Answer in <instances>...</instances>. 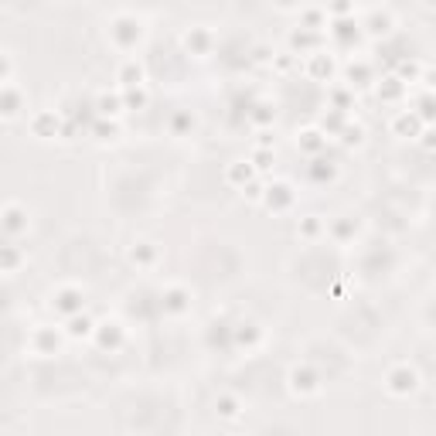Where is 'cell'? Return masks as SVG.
I'll return each instance as SVG.
<instances>
[{
  "label": "cell",
  "mask_w": 436,
  "mask_h": 436,
  "mask_svg": "<svg viewBox=\"0 0 436 436\" xmlns=\"http://www.w3.org/2000/svg\"><path fill=\"white\" fill-rule=\"evenodd\" d=\"M423 133L430 136V140H423V147H430V150H433V147H436V130H423Z\"/></svg>",
  "instance_id": "obj_19"
},
{
  "label": "cell",
  "mask_w": 436,
  "mask_h": 436,
  "mask_svg": "<svg viewBox=\"0 0 436 436\" xmlns=\"http://www.w3.org/2000/svg\"><path fill=\"white\" fill-rule=\"evenodd\" d=\"M300 136H304L300 143H304V150H307V153H314V150H317V147H321V143H324V140H321V133H317V130H307V133H300Z\"/></svg>",
  "instance_id": "obj_17"
},
{
  "label": "cell",
  "mask_w": 436,
  "mask_h": 436,
  "mask_svg": "<svg viewBox=\"0 0 436 436\" xmlns=\"http://www.w3.org/2000/svg\"><path fill=\"white\" fill-rule=\"evenodd\" d=\"M116 82H120V89H136L143 86V65H136V62H123L120 65V72H116Z\"/></svg>",
  "instance_id": "obj_7"
},
{
  "label": "cell",
  "mask_w": 436,
  "mask_h": 436,
  "mask_svg": "<svg viewBox=\"0 0 436 436\" xmlns=\"http://www.w3.org/2000/svg\"><path fill=\"white\" fill-rule=\"evenodd\" d=\"M31 351H38V354H55V351H58V331L38 327V331L31 334Z\"/></svg>",
  "instance_id": "obj_6"
},
{
  "label": "cell",
  "mask_w": 436,
  "mask_h": 436,
  "mask_svg": "<svg viewBox=\"0 0 436 436\" xmlns=\"http://www.w3.org/2000/svg\"><path fill=\"white\" fill-rule=\"evenodd\" d=\"M286 382H290V392L297 395V399H314V395L324 392L321 375L310 368V365H293L290 375H286Z\"/></svg>",
  "instance_id": "obj_2"
},
{
  "label": "cell",
  "mask_w": 436,
  "mask_h": 436,
  "mask_svg": "<svg viewBox=\"0 0 436 436\" xmlns=\"http://www.w3.org/2000/svg\"><path fill=\"white\" fill-rule=\"evenodd\" d=\"M382 389H385V395H392V399H409V395H416L423 389V375L416 371V365L399 361V365H392V368L385 371Z\"/></svg>",
  "instance_id": "obj_1"
},
{
  "label": "cell",
  "mask_w": 436,
  "mask_h": 436,
  "mask_svg": "<svg viewBox=\"0 0 436 436\" xmlns=\"http://www.w3.org/2000/svg\"><path fill=\"white\" fill-rule=\"evenodd\" d=\"M21 225H27V222H21V205H14V201H11V205L4 208V229H7V236L14 239Z\"/></svg>",
  "instance_id": "obj_13"
},
{
  "label": "cell",
  "mask_w": 436,
  "mask_h": 436,
  "mask_svg": "<svg viewBox=\"0 0 436 436\" xmlns=\"http://www.w3.org/2000/svg\"><path fill=\"white\" fill-rule=\"evenodd\" d=\"M423 4H426V7H430V11H436V0H423Z\"/></svg>",
  "instance_id": "obj_20"
},
{
  "label": "cell",
  "mask_w": 436,
  "mask_h": 436,
  "mask_svg": "<svg viewBox=\"0 0 436 436\" xmlns=\"http://www.w3.org/2000/svg\"><path fill=\"white\" fill-rule=\"evenodd\" d=\"M164 300H167V307H171L174 314H181V310H188V300H191V297H188V290H184V286H171Z\"/></svg>",
  "instance_id": "obj_14"
},
{
  "label": "cell",
  "mask_w": 436,
  "mask_h": 436,
  "mask_svg": "<svg viewBox=\"0 0 436 436\" xmlns=\"http://www.w3.org/2000/svg\"><path fill=\"white\" fill-rule=\"evenodd\" d=\"M106 327H109V324H99V327H96V338H99V345H103V348H109V345L116 348L123 334H120V331H106Z\"/></svg>",
  "instance_id": "obj_16"
},
{
  "label": "cell",
  "mask_w": 436,
  "mask_h": 436,
  "mask_svg": "<svg viewBox=\"0 0 436 436\" xmlns=\"http://www.w3.org/2000/svg\"><path fill=\"white\" fill-rule=\"evenodd\" d=\"M208 44H212V34H208V31H201V27H195V31H188V34H184V48H188V51H195L198 58H205V55H208Z\"/></svg>",
  "instance_id": "obj_8"
},
{
  "label": "cell",
  "mask_w": 436,
  "mask_h": 436,
  "mask_svg": "<svg viewBox=\"0 0 436 436\" xmlns=\"http://www.w3.org/2000/svg\"><path fill=\"white\" fill-rule=\"evenodd\" d=\"M96 109L103 113V116H120V109H127V99H123V89H116V96H99V103H96Z\"/></svg>",
  "instance_id": "obj_9"
},
{
  "label": "cell",
  "mask_w": 436,
  "mask_h": 436,
  "mask_svg": "<svg viewBox=\"0 0 436 436\" xmlns=\"http://www.w3.org/2000/svg\"><path fill=\"white\" fill-rule=\"evenodd\" d=\"M157 259V245L153 242H133V249H130V262H140V266H150V262Z\"/></svg>",
  "instance_id": "obj_12"
},
{
  "label": "cell",
  "mask_w": 436,
  "mask_h": 436,
  "mask_svg": "<svg viewBox=\"0 0 436 436\" xmlns=\"http://www.w3.org/2000/svg\"><path fill=\"white\" fill-rule=\"evenodd\" d=\"M252 177H256V164H252V160H236V164L225 167V181H229L232 188H245Z\"/></svg>",
  "instance_id": "obj_4"
},
{
  "label": "cell",
  "mask_w": 436,
  "mask_h": 436,
  "mask_svg": "<svg viewBox=\"0 0 436 436\" xmlns=\"http://www.w3.org/2000/svg\"><path fill=\"white\" fill-rule=\"evenodd\" d=\"M215 413L222 416V419H236V416L242 413V402L236 399V395H229V392H222L215 399Z\"/></svg>",
  "instance_id": "obj_10"
},
{
  "label": "cell",
  "mask_w": 436,
  "mask_h": 436,
  "mask_svg": "<svg viewBox=\"0 0 436 436\" xmlns=\"http://www.w3.org/2000/svg\"><path fill=\"white\" fill-rule=\"evenodd\" d=\"M426 130V120L419 116V109H402L399 116L392 120V133L395 136H406V140H419V133Z\"/></svg>",
  "instance_id": "obj_3"
},
{
  "label": "cell",
  "mask_w": 436,
  "mask_h": 436,
  "mask_svg": "<svg viewBox=\"0 0 436 436\" xmlns=\"http://www.w3.org/2000/svg\"><path fill=\"white\" fill-rule=\"evenodd\" d=\"M65 334H68V338H92V334H96V324H92L89 317H79V314H72V317H68Z\"/></svg>",
  "instance_id": "obj_11"
},
{
  "label": "cell",
  "mask_w": 436,
  "mask_h": 436,
  "mask_svg": "<svg viewBox=\"0 0 436 436\" xmlns=\"http://www.w3.org/2000/svg\"><path fill=\"white\" fill-rule=\"evenodd\" d=\"M317 232H321V218H317V215H307L304 218V236H307V239H314Z\"/></svg>",
  "instance_id": "obj_18"
},
{
  "label": "cell",
  "mask_w": 436,
  "mask_h": 436,
  "mask_svg": "<svg viewBox=\"0 0 436 436\" xmlns=\"http://www.w3.org/2000/svg\"><path fill=\"white\" fill-rule=\"evenodd\" d=\"M31 133H34V136H55V133H58V113H55V109H44V113H38V116H34V120H31Z\"/></svg>",
  "instance_id": "obj_5"
},
{
  "label": "cell",
  "mask_w": 436,
  "mask_h": 436,
  "mask_svg": "<svg viewBox=\"0 0 436 436\" xmlns=\"http://www.w3.org/2000/svg\"><path fill=\"white\" fill-rule=\"evenodd\" d=\"M123 99H127V109H140V106H147V92H143V86H136V89H123Z\"/></svg>",
  "instance_id": "obj_15"
}]
</instances>
